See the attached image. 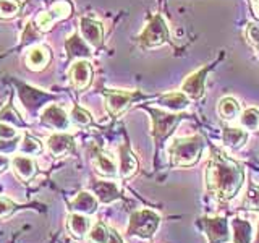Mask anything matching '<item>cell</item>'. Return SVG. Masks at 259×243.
Instances as JSON below:
<instances>
[{
	"label": "cell",
	"instance_id": "25",
	"mask_svg": "<svg viewBox=\"0 0 259 243\" xmlns=\"http://www.w3.org/2000/svg\"><path fill=\"white\" fill-rule=\"evenodd\" d=\"M219 115H221L222 120L225 122H232L235 120L238 115H240V104L237 99H233V97H222L221 101H219Z\"/></svg>",
	"mask_w": 259,
	"mask_h": 243
},
{
	"label": "cell",
	"instance_id": "3",
	"mask_svg": "<svg viewBox=\"0 0 259 243\" xmlns=\"http://www.w3.org/2000/svg\"><path fill=\"white\" fill-rule=\"evenodd\" d=\"M160 224V216L151 209L135 211L130 216L126 233L138 238H151Z\"/></svg>",
	"mask_w": 259,
	"mask_h": 243
},
{
	"label": "cell",
	"instance_id": "33",
	"mask_svg": "<svg viewBox=\"0 0 259 243\" xmlns=\"http://www.w3.org/2000/svg\"><path fill=\"white\" fill-rule=\"evenodd\" d=\"M245 34H246V39H248V43L253 46L256 51L259 52V26L254 23H249L248 26H246V31H245Z\"/></svg>",
	"mask_w": 259,
	"mask_h": 243
},
{
	"label": "cell",
	"instance_id": "1",
	"mask_svg": "<svg viewBox=\"0 0 259 243\" xmlns=\"http://www.w3.org/2000/svg\"><path fill=\"white\" fill-rule=\"evenodd\" d=\"M243 180L245 170L238 162L214 149L206 169V186L210 194L219 201H230L238 194Z\"/></svg>",
	"mask_w": 259,
	"mask_h": 243
},
{
	"label": "cell",
	"instance_id": "30",
	"mask_svg": "<svg viewBox=\"0 0 259 243\" xmlns=\"http://www.w3.org/2000/svg\"><path fill=\"white\" fill-rule=\"evenodd\" d=\"M0 122H4V124L12 125V127H15V128L23 125V122H21L20 115L13 110V107H12L10 104H8L5 109L0 110Z\"/></svg>",
	"mask_w": 259,
	"mask_h": 243
},
{
	"label": "cell",
	"instance_id": "32",
	"mask_svg": "<svg viewBox=\"0 0 259 243\" xmlns=\"http://www.w3.org/2000/svg\"><path fill=\"white\" fill-rule=\"evenodd\" d=\"M70 117H71V120L75 122L76 125H79V127H86V125H89V124L93 122L91 113H89L88 110H84V109H81L79 105H75V107H73Z\"/></svg>",
	"mask_w": 259,
	"mask_h": 243
},
{
	"label": "cell",
	"instance_id": "21",
	"mask_svg": "<svg viewBox=\"0 0 259 243\" xmlns=\"http://www.w3.org/2000/svg\"><path fill=\"white\" fill-rule=\"evenodd\" d=\"M67 227L75 238H84L89 232V229H91V222H89L88 216H84V214L71 213L67 217Z\"/></svg>",
	"mask_w": 259,
	"mask_h": 243
},
{
	"label": "cell",
	"instance_id": "34",
	"mask_svg": "<svg viewBox=\"0 0 259 243\" xmlns=\"http://www.w3.org/2000/svg\"><path fill=\"white\" fill-rule=\"evenodd\" d=\"M71 7L67 2H57L51 7V12L57 16V20H62V18H67L70 15Z\"/></svg>",
	"mask_w": 259,
	"mask_h": 243
},
{
	"label": "cell",
	"instance_id": "29",
	"mask_svg": "<svg viewBox=\"0 0 259 243\" xmlns=\"http://www.w3.org/2000/svg\"><path fill=\"white\" fill-rule=\"evenodd\" d=\"M21 10L20 0H0V16L2 18H12L18 15Z\"/></svg>",
	"mask_w": 259,
	"mask_h": 243
},
{
	"label": "cell",
	"instance_id": "6",
	"mask_svg": "<svg viewBox=\"0 0 259 243\" xmlns=\"http://www.w3.org/2000/svg\"><path fill=\"white\" fill-rule=\"evenodd\" d=\"M198 225L206 233L209 243H227L232 238L229 221L225 217H199Z\"/></svg>",
	"mask_w": 259,
	"mask_h": 243
},
{
	"label": "cell",
	"instance_id": "28",
	"mask_svg": "<svg viewBox=\"0 0 259 243\" xmlns=\"http://www.w3.org/2000/svg\"><path fill=\"white\" fill-rule=\"evenodd\" d=\"M240 125L245 130H256L259 128V110L249 107L240 115Z\"/></svg>",
	"mask_w": 259,
	"mask_h": 243
},
{
	"label": "cell",
	"instance_id": "22",
	"mask_svg": "<svg viewBox=\"0 0 259 243\" xmlns=\"http://www.w3.org/2000/svg\"><path fill=\"white\" fill-rule=\"evenodd\" d=\"M159 104L162 107H165L172 112H180L183 109L188 107L190 104V97L186 96L183 91H175V93H167L164 96L159 97Z\"/></svg>",
	"mask_w": 259,
	"mask_h": 243
},
{
	"label": "cell",
	"instance_id": "10",
	"mask_svg": "<svg viewBox=\"0 0 259 243\" xmlns=\"http://www.w3.org/2000/svg\"><path fill=\"white\" fill-rule=\"evenodd\" d=\"M47 149L49 152L55 157H63L68 156L75 149V141H73V136L65 133V132H57L47 138Z\"/></svg>",
	"mask_w": 259,
	"mask_h": 243
},
{
	"label": "cell",
	"instance_id": "35",
	"mask_svg": "<svg viewBox=\"0 0 259 243\" xmlns=\"http://www.w3.org/2000/svg\"><path fill=\"white\" fill-rule=\"evenodd\" d=\"M16 133H18V130H16L15 127L0 122V140H4V141L13 140V138L16 136Z\"/></svg>",
	"mask_w": 259,
	"mask_h": 243
},
{
	"label": "cell",
	"instance_id": "20",
	"mask_svg": "<svg viewBox=\"0 0 259 243\" xmlns=\"http://www.w3.org/2000/svg\"><path fill=\"white\" fill-rule=\"evenodd\" d=\"M49 62H51V52L46 46H36L29 49V52L26 55V63L28 68H31L32 71H40L44 70Z\"/></svg>",
	"mask_w": 259,
	"mask_h": 243
},
{
	"label": "cell",
	"instance_id": "8",
	"mask_svg": "<svg viewBox=\"0 0 259 243\" xmlns=\"http://www.w3.org/2000/svg\"><path fill=\"white\" fill-rule=\"evenodd\" d=\"M40 124L49 128H54L57 132H65L70 127V118L62 107L51 104L40 113Z\"/></svg>",
	"mask_w": 259,
	"mask_h": 243
},
{
	"label": "cell",
	"instance_id": "19",
	"mask_svg": "<svg viewBox=\"0 0 259 243\" xmlns=\"http://www.w3.org/2000/svg\"><path fill=\"white\" fill-rule=\"evenodd\" d=\"M67 52H68V57L70 59H88V57H91V46H89L86 40L81 37V34L75 32V34H71L67 40Z\"/></svg>",
	"mask_w": 259,
	"mask_h": 243
},
{
	"label": "cell",
	"instance_id": "39",
	"mask_svg": "<svg viewBox=\"0 0 259 243\" xmlns=\"http://www.w3.org/2000/svg\"><path fill=\"white\" fill-rule=\"evenodd\" d=\"M253 243H259V222H257V233H256V238H254Z\"/></svg>",
	"mask_w": 259,
	"mask_h": 243
},
{
	"label": "cell",
	"instance_id": "14",
	"mask_svg": "<svg viewBox=\"0 0 259 243\" xmlns=\"http://www.w3.org/2000/svg\"><path fill=\"white\" fill-rule=\"evenodd\" d=\"M97 206H99V201L89 191H79L70 202V209L73 213H79L84 216L94 214L97 211Z\"/></svg>",
	"mask_w": 259,
	"mask_h": 243
},
{
	"label": "cell",
	"instance_id": "16",
	"mask_svg": "<svg viewBox=\"0 0 259 243\" xmlns=\"http://www.w3.org/2000/svg\"><path fill=\"white\" fill-rule=\"evenodd\" d=\"M118 172L121 178H132L138 172V160L128 144H121L118 148Z\"/></svg>",
	"mask_w": 259,
	"mask_h": 243
},
{
	"label": "cell",
	"instance_id": "31",
	"mask_svg": "<svg viewBox=\"0 0 259 243\" xmlns=\"http://www.w3.org/2000/svg\"><path fill=\"white\" fill-rule=\"evenodd\" d=\"M54 21H57V16L51 10H49V12H42V13H39L36 16V26H37L39 31H44V32L52 28Z\"/></svg>",
	"mask_w": 259,
	"mask_h": 243
},
{
	"label": "cell",
	"instance_id": "12",
	"mask_svg": "<svg viewBox=\"0 0 259 243\" xmlns=\"http://www.w3.org/2000/svg\"><path fill=\"white\" fill-rule=\"evenodd\" d=\"M209 68H201L198 71L191 73V75L183 81L182 91L191 97V99H199L204 94V85H206V75Z\"/></svg>",
	"mask_w": 259,
	"mask_h": 243
},
{
	"label": "cell",
	"instance_id": "4",
	"mask_svg": "<svg viewBox=\"0 0 259 243\" xmlns=\"http://www.w3.org/2000/svg\"><path fill=\"white\" fill-rule=\"evenodd\" d=\"M140 44L144 49H151V47H157L162 46L168 40V28L160 15L152 16L151 21L148 23V26L143 29V32L138 37Z\"/></svg>",
	"mask_w": 259,
	"mask_h": 243
},
{
	"label": "cell",
	"instance_id": "24",
	"mask_svg": "<svg viewBox=\"0 0 259 243\" xmlns=\"http://www.w3.org/2000/svg\"><path fill=\"white\" fill-rule=\"evenodd\" d=\"M248 140V133L245 128H224L222 132V141L225 146H229L230 149H238L241 146H245Z\"/></svg>",
	"mask_w": 259,
	"mask_h": 243
},
{
	"label": "cell",
	"instance_id": "17",
	"mask_svg": "<svg viewBox=\"0 0 259 243\" xmlns=\"http://www.w3.org/2000/svg\"><path fill=\"white\" fill-rule=\"evenodd\" d=\"M91 188L97 201L102 205H110L120 199V188L115 182H94Z\"/></svg>",
	"mask_w": 259,
	"mask_h": 243
},
{
	"label": "cell",
	"instance_id": "2",
	"mask_svg": "<svg viewBox=\"0 0 259 243\" xmlns=\"http://www.w3.org/2000/svg\"><path fill=\"white\" fill-rule=\"evenodd\" d=\"M204 136L202 135H191L177 138L168 148L170 164L174 167H193L199 160L202 151H204Z\"/></svg>",
	"mask_w": 259,
	"mask_h": 243
},
{
	"label": "cell",
	"instance_id": "7",
	"mask_svg": "<svg viewBox=\"0 0 259 243\" xmlns=\"http://www.w3.org/2000/svg\"><path fill=\"white\" fill-rule=\"evenodd\" d=\"M104 96H105V107H107L109 113L113 117L121 115L138 97L136 93L120 91V89H109V91H105Z\"/></svg>",
	"mask_w": 259,
	"mask_h": 243
},
{
	"label": "cell",
	"instance_id": "23",
	"mask_svg": "<svg viewBox=\"0 0 259 243\" xmlns=\"http://www.w3.org/2000/svg\"><path fill=\"white\" fill-rule=\"evenodd\" d=\"M232 235H233V243H251V237H253V227L248 221L240 217H233L232 222Z\"/></svg>",
	"mask_w": 259,
	"mask_h": 243
},
{
	"label": "cell",
	"instance_id": "38",
	"mask_svg": "<svg viewBox=\"0 0 259 243\" xmlns=\"http://www.w3.org/2000/svg\"><path fill=\"white\" fill-rule=\"evenodd\" d=\"M249 4H251V8H253V12L259 18V0H249Z\"/></svg>",
	"mask_w": 259,
	"mask_h": 243
},
{
	"label": "cell",
	"instance_id": "26",
	"mask_svg": "<svg viewBox=\"0 0 259 243\" xmlns=\"http://www.w3.org/2000/svg\"><path fill=\"white\" fill-rule=\"evenodd\" d=\"M241 209L259 213V186L257 185L248 186V191H246L245 198H243V202H241Z\"/></svg>",
	"mask_w": 259,
	"mask_h": 243
},
{
	"label": "cell",
	"instance_id": "5",
	"mask_svg": "<svg viewBox=\"0 0 259 243\" xmlns=\"http://www.w3.org/2000/svg\"><path fill=\"white\" fill-rule=\"evenodd\" d=\"M152 118V136L156 143L164 141L168 135H172L175 127L180 124L182 115L178 113H167L159 109H148Z\"/></svg>",
	"mask_w": 259,
	"mask_h": 243
},
{
	"label": "cell",
	"instance_id": "27",
	"mask_svg": "<svg viewBox=\"0 0 259 243\" xmlns=\"http://www.w3.org/2000/svg\"><path fill=\"white\" fill-rule=\"evenodd\" d=\"M40 149H42L40 143L36 140V138H32L29 135H24L20 146H18V151L21 154H24V156H34V154L40 152Z\"/></svg>",
	"mask_w": 259,
	"mask_h": 243
},
{
	"label": "cell",
	"instance_id": "13",
	"mask_svg": "<svg viewBox=\"0 0 259 243\" xmlns=\"http://www.w3.org/2000/svg\"><path fill=\"white\" fill-rule=\"evenodd\" d=\"M10 166L13 169L15 175L20 178L21 182H29L34 178L37 169H36V162L29 156H15L10 160Z\"/></svg>",
	"mask_w": 259,
	"mask_h": 243
},
{
	"label": "cell",
	"instance_id": "36",
	"mask_svg": "<svg viewBox=\"0 0 259 243\" xmlns=\"http://www.w3.org/2000/svg\"><path fill=\"white\" fill-rule=\"evenodd\" d=\"M15 211V205L13 201H10L5 196H0V219L8 217Z\"/></svg>",
	"mask_w": 259,
	"mask_h": 243
},
{
	"label": "cell",
	"instance_id": "15",
	"mask_svg": "<svg viewBox=\"0 0 259 243\" xmlns=\"http://www.w3.org/2000/svg\"><path fill=\"white\" fill-rule=\"evenodd\" d=\"M88 238L91 243H123L120 235L109 229L104 222H96L88 232Z\"/></svg>",
	"mask_w": 259,
	"mask_h": 243
},
{
	"label": "cell",
	"instance_id": "11",
	"mask_svg": "<svg viewBox=\"0 0 259 243\" xmlns=\"http://www.w3.org/2000/svg\"><path fill=\"white\" fill-rule=\"evenodd\" d=\"M93 79V67L88 60H78L70 68V81L78 91H83Z\"/></svg>",
	"mask_w": 259,
	"mask_h": 243
},
{
	"label": "cell",
	"instance_id": "9",
	"mask_svg": "<svg viewBox=\"0 0 259 243\" xmlns=\"http://www.w3.org/2000/svg\"><path fill=\"white\" fill-rule=\"evenodd\" d=\"M79 34L93 49H99L104 43V28L93 18L79 20Z\"/></svg>",
	"mask_w": 259,
	"mask_h": 243
},
{
	"label": "cell",
	"instance_id": "18",
	"mask_svg": "<svg viewBox=\"0 0 259 243\" xmlns=\"http://www.w3.org/2000/svg\"><path fill=\"white\" fill-rule=\"evenodd\" d=\"M93 164L97 172L104 177H115L118 174V167L115 164V160H113V157L101 149H96L93 152Z\"/></svg>",
	"mask_w": 259,
	"mask_h": 243
},
{
	"label": "cell",
	"instance_id": "37",
	"mask_svg": "<svg viewBox=\"0 0 259 243\" xmlns=\"http://www.w3.org/2000/svg\"><path fill=\"white\" fill-rule=\"evenodd\" d=\"M8 166H10V159L5 157V156H0V174L5 172V170L8 169Z\"/></svg>",
	"mask_w": 259,
	"mask_h": 243
}]
</instances>
